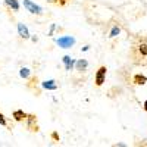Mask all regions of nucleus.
<instances>
[{
  "instance_id": "f257e3e1",
  "label": "nucleus",
  "mask_w": 147,
  "mask_h": 147,
  "mask_svg": "<svg viewBox=\"0 0 147 147\" xmlns=\"http://www.w3.org/2000/svg\"><path fill=\"white\" fill-rule=\"evenodd\" d=\"M55 41H56V44L59 47H62V49H71V47L75 46V43H77V40L74 38V37H71V35L60 37V38H56Z\"/></svg>"
},
{
  "instance_id": "f03ea898",
  "label": "nucleus",
  "mask_w": 147,
  "mask_h": 147,
  "mask_svg": "<svg viewBox=\"0 0 147 147\" xmlns=\"http://www.w3.org/2000/svg\"><path fill=\"white\" fill-rule=\"evenodd\" d=\"M24 7H25L30 13H32V15H41V12H43V9L37 5V3H34L32 0H24Z\"/></svg>"
},
{
  "instance_id": "7ed1b4c3",
  "label": "nucleus",
  "mask_w": 147,
  "mask_h": 147,
  "mask_svg": "<svg viewBox=\"0 0 147 147\" xmlns=\"http://www.w3.org/2000/svg\"><path fill=\"white\" fill-rule=\"evenodd\" d=\"M106 66H100L99 69H97L96 72V77H94V81H96V85L97 87H102V85L105 84V80H106Z\"/></svg>"
},
{
  "instance_id": "20e7f679",
  "label": "nucleus",
  "mask_w": 147,
  "mask_h": 147,
  "mask_svg": "<svg viewBox=\"0 0 147 147\" xmlns=\"http://www.w3.org/2000/svg\"><path fill=\"white\" fill-rule=\"evenodd\" d=\"M16 27H18V34L21 35V38H24V40H28V38H31V37H30V31H28L27 25H24L22 22H19Z\"/></svg>"
},
{
  "instance_id": "39448f33",
  "label": "nucleus",
  "mask_w": 147,
  "mask_h": 147,
  "mask_svg": "<svg viewBox=\"0 0 147 147\" xmlns=\"http://www.w3.org/2000/svg\"><path fill=\"white\" fill-rule=\"evenodd\" d=\"M62 60H63V65H65L66 71H72L74 66H75V62H77V60H75V59H72L71 56H63Z\"/></svg>"
},
{
  "instance_id": "423d86ee",
  "label": "nucleus",
  "mask_w": 147,
  "mask_h": 147,
  "mask_svg": "<svg viewBox=\"0 0 147 147\" xmlns=\"http://www.w3.org/2000/svg\"><path fill=\"white\" fill-rule=\"evenodd\" d=\"M41 87L44 90H56L57 85H56V81L55 80H47V81H43L41 82Z\"/></svg>"
},
{
  "instance_id": "0eeeda50",
  "label": "nucleus",
  "mask_w": 147,
  "mask_h": 147,
  "mask_svg": "<svg viewBox=\"0 0 147 147\" xmlns=\"http://www.w3.org/2000/svg\"><path fill=\"white\" fill-rule=\"evenodd\" d=\"M87 68H88V62L85 59H80V60H77V62H75V69L80 71V72H84Z\"/></svg>"
},
{
  "instance_id": "6e6552de",
  "label": "nucleus",
  "mask_w": 147,
  "mask_h": 147,
  "mask_svg": "<svg viewBox=\"0 0 147 147\" xmlns=\"http://www.w3.org/2000/svg\"><path fill=\"white\" fill-rule=\"evenodd\" d=\"M27 113L25 112H24V110L22 109H18V110H15V112H13V119L15 121H18V122H21V121H25L27 119Z\"/></svg>"
},
{
  "instance_id": "1a4fd4ad",
  "label": "nucleus",
  "mask_w": 147,
  "mask_h": 147,
  "mask_svg": "<svg viewBox=\"0 0 147 147\" xmlns=\"http://www.w3.org/2000/svg\"><path fill=\"white\" fill-rule=\"evenodd\" d=\"M132 81H134V84H136V85H144L147 82V78L143 75V74H137V75H134Z\"/></svg>"
},
{
  "instance_id": "9d476101",
  "label": "nucleus",
  "mask_w": 147,
  "mask_h": 147,
  "mask_svg": "<svg viewBox=\"0 0 147 147\" xmlns=\"http://www.w3.org/2000/svg\"><path fill=\"white\" fill-rule=\"evenodd\" d=\"M5 3H6V6H7L9 9H12V10H15V12L19 10V2H18V0H5Z\"/></svg>"
},
{
  "instance_id": "9b49d317",
  "label": "nucleus",
  "mask_w": 147,
  "mask_h": 147,
  "mask_svg": "<svg viewBox=\"0 0 147 147\" xmlns=\"http://www.w3.org/2000/svg\"><path fill=\"white\" fill-rule=\"evenodd\" d=\"M119 34H121V28L115 25V27L112 28V31L109 32V38H113V37H116V35H119Z\"/></svg>"
},
{
  "instance_id": "f8f14e48",
  "label": "nucleus",
  "mask_w": 147,
  "mask_h": 147,
  "mask_svg": "<svg viewBox=\"0 0 147 147\" xmlns=\"http://www.w3.org/2000/svg\"><path fill=\"white\" fill-rule=\"evenodd\" d=\"M30 74H31V71H30L28 68H22V69L19 71L21 78H28V77H30Z\"/></svg>"
},
{
  "instance_id": "ddd939ff",
  "label": "nucleus",
  "mask_w": 147,
  "mask_h": 147,
  "mask_svg": "<svg viewBox=\"0 0 147 147\" xmlns=\"http://www.w3.org/2000/svg\"><path fill=\"white\" fill-rule=\"evenodd\" d=\"M138 50H140V55H143V56H147V44H140V47H138Z\"/></svg>"
},
{
  "instance_id": "4468645a",
  "label": "nucleus",
  "mask_w": 147,
  "mask_h": 147,
  "mask_svg": "<svg viewBox=\"0 0 147 147\" xmlns=\"http://www.w3.org/2000/svg\"><path fill=\"white\" fill-rule=\"evenodd\" d=\"M0 125H3V127L7 125V121H6V118H5L3 113H0Z\"/></svg>"
},
{
  "instance_id": "2eb2a0df",
  "label": "nucleus",
  "mask_w": 147,
  "mask_h": 147,
  "mask_svg": "<svg viewBox=\"0 0 147 147\" xmlns=\"http://www.w3.org/2000/svg\"><path fill=\"white\" fill-rule=\"evenodd\" d=\"M52 28H50V31H49V35H53V32H55V30H56V25L53 24V25H50Z\"/></svg>"
},
{
  "instance_id": "dca6fc26",
  "label": "nucleus",
  "mask_w": 147,
  "mask_h": 147,
  "mask_svg": "<svg viewBox=\"0 0 147 147\" xmlns=\"http://www.w3.org/2000/svg\"><path fill=\"white\" fill-rule=\"evenodd\" d=\"M90 49V46H82V49H81V52H87Z\"/></svg>"
},
{
  "instance_id": "f3484780",
  "label": "nucleus",
  "mask_w": 147,
  "mask_h": 147,
  "mask_svg": "<svg viewBox=\"0 0 147 147\" xmlns=\"http://www.w3.org/2000/svg\"><path fill=\"white\" fill-rule=\"evenodd\" d=\"M143 107H144V110L147 112V100H144V103H143Z\"/></svg>"
},
{
  "instance_id": "a211bd4d",
  "label": "nucleus",
  "mask_w": 147,
  "mask_h": 147,
  "mask_svg": "<svg viewBox=\"0 0 147 147\" xmlns=\"http://www.w3.org/2000/svg\"><path fill=\"white\" fill-rule=\"evenodd\" d=\"M57 2H59L60 5H66V2H68V0H57Z\"/></svg>"
},
{
  "instance_id": "6ab92c4d",
  "label": "nucleus",
  "mask_w": 147,
  "mask_h": 147,
  "mask_svg": "<svg viewBox=\"0 0 147 147\" xmlns=\"http://www.w3.org/2000/svg\"><path fill=\"white\" fill-rule=\"evenodd\" d=\"M49 2H57V0H49Z\"/></svg>"
}]
</instances>
